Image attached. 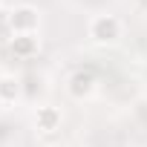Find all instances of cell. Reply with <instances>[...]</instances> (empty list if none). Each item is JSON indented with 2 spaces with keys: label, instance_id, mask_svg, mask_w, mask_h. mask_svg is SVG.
Wrapping results in <instances>:
<instances>
[{
  "label": "cell",
  "instance_id": "obj_5",
  "mask_svg": "<svg viewBox=\"0 0 147 147\" xmlns=\"http://www.w3.org/2000/svg\"><path fill=\"white\" fill-rule=\"evenodd\" d=\"M72 84H75V87H72V92H75V95H81V84H84V90H90L92 78H90V75H84V72H78V75L72 78Z\"/></svg>",
  "mask_w": 147,
  "mask_h": 147
},
{
  "label": "cell",
  "instance_id": "obj_2",
  "mask_svg": "<svg viewBox=\"0 0 147 147\" xmlns=\"http://www.w3.org/2000/svg\"><path fill=\"white\" fill-rule=\"evenodd\" d=\"M35 23H38V18H35V12H32V9H18V12H15V18H12V26H15L18 32H23V35H26Z\"/></svg>",
  "mask_w": 147,
  "mask_h": 147
},
{
  "label": "cell",
  "instance_id": "obj_1",
  "mask_svg": "<svg viewBox=\"0 0 147 147\" xmlns=\"http://www.w3.org/2000/svg\"><path fill=\"white\" fill-rule=\"evenodd\" d=\"M118 29H121V26H118V20H115V18H110V15H107V18H95V20L90 23V35H92L95 40H101V43L115 40V38H118Z\"/></svg>",
  "mask_w": 147,
  "mask_h": 147
},
{
  "label": "cell",
  "instance_id": "obj_4",
  "mask_svg": "<svg viewBox=\"0 0 147 147\" xmlns=\"http://www.w3.org/2000/svg\"><path fill=\"white\" fill-rule=\"evenodd\" d=\"M0 98H3V101L18 98V81L15 78H3V81H0Z\"/></svg>",
  "mask_w": 147,
  "mask_h": 147
},
{
  "label": "cell",
  "instance_id": "obj_6",
  "mask_svg": "<svg viewBox=\"0 0 147 147\" xmlns=\"http://www.w3.org/2000/svg\"><path fill=\"white\" fill-rule=\"evenodd\" d=\"M29 46H32V38H29V35L15 38V49H18V52H29Z\"/></svg>",
  "mask_w": 147,
  "mask_h": 147
},
{
  "label": "cell",
  "instance_id": "obj_3",
  "mask_svg": "<svg viewBox=\"0 0 147 147\" xmlns=\"http://www.w3.org/2000/svg\"><path fill=\"white\" fill-rule=\"evenodd\" d=\"M58 121H61V115H58V113H55L52 107H43V110L38 113V124H40L43 130H52V127H55Z\"/></svg>",
  "mask_w": 147,
  "mask_h": 147
}]
</instances>
